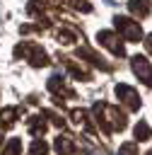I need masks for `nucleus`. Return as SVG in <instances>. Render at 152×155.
Masks as SVG:
<instances>
[{"label": "nucleus", "mask_w": 152, "mask_h": 155, "mask_svg": "<svg viewBox=\"0 0 152 155\" xmlns=\"http://www.w3.org/2000/svg\"><path fill=\"white\" fill-rule=\"evenodd\" d=\"M118 155H138V145L135 143H123L118 148Z\"/></svg>", "instance_id": "f3484780"}, {"label": "nucleus", "mask_w": 152, "mask_h": 155, "mask_svg": "<svg viewBox=\"0 0 152 155\" xmlns=\"http://www.w3.org/2000/svg\"><path fill=\"white\" fill-rule=\"evenodd\" d=\"M147 155H152V150H150V153H147Z\"/></svg>", "instance_id": "412c9836"}, {"label": "nucleus", "mask_w": 152, "mask_h": 155, "mask_svg": "<svg viewBox=\"0 0 152 155\" xmlns=\"http://www.w3.org/2000/svg\"><path fill=\"white\" fill-rule=\"evenodd\" d=\"M14 116H17V109H14V107H5V109L0 111V126H2V128L12 126V124H14Z\"/></svg>", "instance_id": "9b49d317"}, {"label": "nucleus", "mask_w": 152, "mask_h": 155, "mask_svg": "<svg viewBox=\"0 0 152 155\" xmlns=\"http://www.w3.org/2000/svg\"><path fill=\"white\" fill-rule=\"evenodd\" d=\"M29 131H31L34 138H41L43 131H46V121H43V116H31V121H29Z\"/></svg>", "instance_id": "9d476101"}, {"label": "nucleus", "mask_w": 152, "mask_h": 155, "mask_svg": "<svg viewBox=\"0 0 152 155\" xmlns=\"http://www.w3.org/2000/svg\"><path fill=\"white\" fill-rule=\"evenodd\" d=\"M133 133H135V138H138V140H147V138L152 136V131H150V126H147L145 121H138V124H135V128H133Z\"/></svg>", "instance_id": "ddd939ff"}, {"label": "nucleus", "mask_w": 152, "mask_h": 155, "mask_svg": "<svg viewBox=\"0 0 152 155\" xmlns=\"http://www.w3.org/2000/svg\"><path fill=\"white\" fill-rule=\"evenodd\" d=\"M27 56V61L31 63V65H36V68H41V65H46L48 63V56H46V51L43 48H39V46H27V44H19L17 48H14V56Z\"/></svg>", "instance_id": "7ed1b4c3"}, {"label": "nucleus", "mask_w": 152, "mask_h": 155, "mask_svg": "<svg viewBox=\"0 0 152 155\" xmlns=\"http://www.w3.org/2000/svg\"><path fill=\"white\" fill-rule=\"evenodd\" d=\"M72 121H75L77 126H84V128H87V114H84L82 109H75V111H72Z\"/></svg>", "instance_id": "dca6fc26"}, {"label": "nucleus", "mask_w": 152, "mask_h": 155, "mask_svg": "<svg viewBox=\"0 0 152 155\" xmlns=\"http://www.w3.org/2000/svg\"><path fill=\"white\" fill-rule=\"evenodd\" d=\"M58 41H63V44H72L75 36H72L70 31H58Z\"/></svg>", "instance_id": "a211bd4d"}, {"label": "nucleus", "mask_w": 152, "mask_h": 155, "mask_svg": "<svg viewBox=\"0 0 152 155\" xmlns=\"http://www.w3.org/2000/svg\"><path fill=\"white\" fill-rule=\"evenodd\" d=\"M29 153H31V155H46V153H48V145H46L41 138H34V143H31Z\"/></svg>", "instance_id": "2eb2a0df"}, {"label": "nucleus", "mask_w": 152, "mask_h": 155, "mask_svg": "<svg viewBox=\"0 0 152 155\" xmlns=\"http://www.w3.org/2000/svg\"><path fill=\"white\" fill-rule=\"evenodd\" d=\"M97 41L104 46V48H109L113 56H125V46H123V41L113 34V31H106V29H101L99 34H97Z\"/></svg>", "instance_id": "20e7f679"}, {"label": "nucleus", "mask_w": 152, "mask_h": 155, "mask_svg": "<svg viewBox=\"0 0 152 155\" xmlns=\"http://www.w3.org/2000/svg\"><path fill=\"white\" fill-rule=\"evenodd\" d=\"M130 68L138 75V80H142L147 87H152V65H150V61L145 56H133L130 58Z\"/></svg>", "instance_id": "39448f33"}, {"label": "nucleus", "mask_w": 152, "mask_h": 155, "mask_svg": "<svg viewBox=\"0 0 152 155\" xmlns=\"http://www.w3.org/2000/svg\"><path fill=\"white\" fill-rule=\"evenodd\" d=\"M48 90L53 94H60V97H75V92L68 87V82H65L63 75H51L48 78Z\"/></svg>", "instance_id": "0eeeda50"}, {"label": "nucleus", "mask_w": 152, "mask_h": 155, "mask_svg": "<svg viewBox=\"0 0 152 155\" xmlns=\"http://www.w3.org/2000/svg\"><path fill=\"white\" fill-rule=\"evenodd\" d=\"M55 150H58L60 155H70V153H75V143H72V138H70V136H58V138H55Z\"/></svg>", "instance_id": "1a4fd4ad"}, {"label": "nucleus", "mask_w": 152, "mask_h": 155, "mask_svg": "<svg viewBox=\"0 0 152 155\" xmlns=\"http://www.w3.org/2000/svg\"><path fill=\"white\" fill-rule=\"evenodd\" d=\"M128 10L135 15V17H147L150 15V10H152V2L150 0H128Z\"/></svg>", "instance_id": "6e6552de"}, {"label": "nucleus", "mask_w": 152, "mask_h": 155, "mask_svg": "<svg viewBox=\"0 0 152 155\" xmlns=\"http://www.w3.org/2000/svg\"><path fill=\"white\" fill-rule=\"evenodd\" d=\"M145 48L152 53V34H147V36H145Z\"/></svg>", "instance_id": "aec40b11"}, {"label": "nucleus", "mask_w": 152, "mask_h": 155, "mask_svg": "<svg viewBox=\"0 0 152 155\" xmlns=\"http://www.w3.org/2000/svg\"><path fill=\"white\" fill-rule=\"evenodd\" d=\"M19 153H22V140L19 138H10L5 150H2V155H19Z\"/></svg>", "instance_id": "4468645a"}, {"label": "nucleus", "mask_w": 152, "mask_h": 155, "mask_svg": "<svg viewBox=\"0 0 152 155\" xmlns=\"http://www.w3.org/2000/svg\"><path fill=\"white\" fill-rule=\"evenodd\" d=\"M116 97H118L128 109H133V111H138V109H140V94H138L130 85H123V82H121V85H116Z\"/></svg>", "instance_id": "423d86ee"}, {"label": "nucleus", "mask_w": 152, "mask_h": 155, "mask_svg": "<svg viewBox=\"0 0 152 155\" xmlns=\"http://www.w3.org/2000/svg\"><path fill=\"white\" fill-rule=\"evenodd\" d=\"M72 2H75V7H77V10H82V12H89V10H92L84 0H72Z\"/></svg>", "instance_id": "6ab92c4d"}, {"label": "nucleus", "mask_w": 152, "mask_h": 155, "mask_svg": "<svg viewBox=\"0 0 152 155\" xmlns=\"http://www.w3.org/2000/svg\"><path fill=\"white\" fill-rule=\"evenodd\" d=\"M77 53H80L82 58H89V63H94V65H99V68H104V70H109V65H106V63H104V61H101V58H99L97 53H92L89 48H80Z\"/></svg>", "instance_id": "f8f14e48"}, {"label": "nucleus", "mask_w": 152, "mask_h": 155, "mask_svg": "<svg viewBox=\"0 0 152 155\" xmlns=\"http://www.w3.org/2000/svg\"><path fill=\"white\" fill-rule=\"evenodd\" d=\"M94 116H97V124L104 128V131H123L125 128V114L123 111H118L116 107H111V104H104V102H99V104H94Z\"/></svg>", "instance_id": "f257e3e1"}, {"label": "nucleus", "mask_w": 152, "mask_h": 155, "mask_svg": "<svg viewBox=\"0 0 152 155\" xmlns=\"http://www.w3.org/2000/svg\"><path fill=\"white\" fill-rule=\"evenodd\" d=\"M113 24H116V29L123 34L125 41H140V39H142V29H140V24H138L135 19L116 15V17H113Z\"/></svg>", "instance_id": "f03ea898"}]
</instances>
